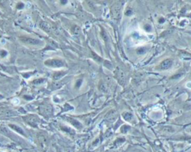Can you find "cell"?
Segmentation results:
<instances>
[{
    "mask_svg": "<svg viewBox=\"0 0 191 152\" xmlns=\"http://www.w3.org/2000/svg\"><path fill=\"white\" fill-rule=\"evenodd\" d=\"M20 40L22 43L25 44H29V45H37L40 43V41L37 39L34 38H30V37H24V38H20Z\"/></svg>",
    "mask_w": 191,
    "mask_h": 152,
    "instance_id": "cell-2",
    "label": "cell"
},
{
    "mask_svg": "<svg viewBox=\"0 0 191 152\" xmlns=\"http://www.w3.org/2000/svg\"><path fill=\"white\" fill-rule=\"evenodd\" d=\"M171 64H172V61L171 60H165V61H164L162 63V64H161V68L162 69H168L169 67H170Z\"/></svg>",
    "mask_w": 191,
    "mask_h": 152,
    "instance_id": "cell-3",
    "label": "cell"
},
{
    "mask_svg": "<svg viewBox=\"0 0 191 152\" xmlns=\"http://www.w3.org/2000/svg\"><path fill=\"white\" fill-rule=\"evenodd\" d=\"M11 128L14 129V130H15L16 131H17L18 133H20L21 134H24V131L22 130V129L19 127V126H16L15 125H9Z\"/></svg>",
    "mask_w": 191,
    "mask_h": 152,
    "instance_id": "cell-4",
    "label": "cell"
},
{
    "mask_svg": "<svg viewBox=\"0 0 191 152\" xmlns=\"http://www.w3.org/2000/svg\"><path fill=\"white\" fill-rule=\"evenodd\" d=\"M45 64L49 66H52V67H60L64 66V63L60 60H48L45 62Z\"/></svg>",
    "mask_w": 191,
    "mask_h": 152,
    "instance_id": "cell-1",
    "label": "cell"
},
{
    "mask_svg": "<svg viewBox=\"0 0 191 152\" xmlns=\"http://www.w3.org/2000/svg\"><path fill=\"white\" fill-rule=\"evenodd\" d=\"M43 81H44V79H37V80H36V81H34L33 83H36V84H40V83H43Z\"/></svg>",
    "mask_w": 191,
    "mask_h": 152,
    "instance_id": "cell-6",
    "label": "cell"
},
{
    "mask_svg": "<svg viewBox=\"0 0 191 152\" xmlns=\"http://www.w3.org/2000/svg\"><path fill=\"white\" fill-rule=\"evenodd\" d=\"M64 75V74H63ZM63 75H61V74H58V73H57V74L56 75H55V76H54V78H55V79H58L59 78H60L61 76H62Z\"/></svg>",
    "mask_w": 191,
    "mask_h": 152,
    "instance_id": "cell-7",
    "label": "cell"
},
{
    "mask_svg": "<svg viewBox=\"0 0 191 152\" xmlns=\"http://www.w3.org/2000/svg\"><path fill=\"white\" fill-rule=\"evenodd\" d=\"M40 26H41L42 29L43 30H45V31H50V25L48 23H46V22H42V23L40 24Z\"/></svg>",
    "mask_w": 191,
    "mask_h": 152,
    "instance_id": "cell-5",
    "label": "cell"
}]
</instances>
